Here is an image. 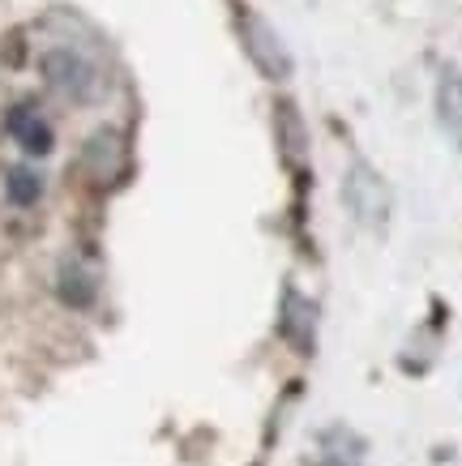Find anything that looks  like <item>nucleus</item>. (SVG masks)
Listing matches in <instances>:
<instances>
[{
	"mask_svg": "<svg viewBox=\"0 0 462 466\" xmlns=\"http://www.w3.org/2000/svg\"><path fill=\"white\" fill-rule=\"evenodd\" d=\"M343 201L364 227H385V218H390V184L368 163H351L347 180H343Z\"/></svg>",
	"mask_w": 462,
	"mask_h": 466,
	"instance_id": "3",
	"label": "nucleus"
},
{
	"mask_svg": "<svg viewBox=\"0 0 462 466\" xmlns=\"http://www.w3.org/2000/svg\"><path fill=\"white\" fill-rule=\"evenodd\" d=\"M77 167L95 188H112L120 184L128 167V146L116 128H95L90 137L82 142V155H77Z\"/></svg>",
	"mask_w": 462,
	"mask_h": 466,
	"instance_id": "2",
	"label": "nucleus"
},
{
	"mask_svg": "<svg viewBox=\"0 0 462 466\" xmlns=\"http://www.w3.org/2000/svg\"><path fill=\"white\" fill-rule=\"evenodd\" d=\"M5 198L14 201V206H35V201L43 198V176L30 167H9L5 171Z\"/></svg>",
	"mask_w": 462,
	"mask_h": 466,
	"instance_id": "10",
	"label": "nucleus"
},
{
	"mask_svg": "<svg viewBox=\"0 0 462 466\" xmlns=\"http://www.w3.org/2000/svg\"><path fill=\"white\" fill-rule=\"evenodd\" d=\"M240 35H244V47H249L252 65L266 73V77H287L292 73V52H287V43L274 35V26H270L266 17L257 14H244L240 17Z\"/></svg>",
	"mask_w": 462,
	"mask_h": 466,
	"instance_id": "4",
	"label": "nucleus"
},
{
	"mask_svg": "<svg viewBox=\"0 0 462 466\" xmlns=\"http://www.w3.org/2000/svg\"><path fill=\"white\" fill-rule=\"evenodd\" d=\"M274 128H279V146H282V158L292 167H304L308 163V137H304V120L295 112L292 103L282 99L279 112H274Z\"/></svg>",
	"mask_w": 462,
	"mask_h": 466,
	"instance_id": "7",
	"label": "nucleus"
},
{
	"mask_svg": "<svg viewBox=\"0 0 462 466\" xmlns=\"http://www.w3.org/2000/svg\"><path fill=\"white\" fill-rule=\"evenodd\" d=\"M282 334H287L292 347L313 351V339H317V304L304 299L300 291H287V299H282Z\"/></svg>",
	"mask_w": 462,
	"mask_h": 466,
	"instance_id": "6",
	"label": "nucleus"
},
{
	"mask_svg": "<svg viewBox=\"0 0 462 466\" xmlns=\"http://www.w3.org/2000/svg\"><path fill=\"white\" fill-rule=\"evenodd\" d=\"M5 128L26 155H47L52 150V125L43 120V112L35 103H14L5 116Z\"/></svg>",
	"mask_w": 462,
	"mask_h": 466,
	"instance_id": "5",
	"label": "nucleus"
},
{
	"mask_svg": "<svg viewBox=\"0 0 462 466\" xmlns=\"http://www.w3.org/2000/svg\"><path fill=\"white\" fill-rule=\"evenodd\" d=\"M39 69H43V82L69 103H90V99H98V90H103V73H98L82 52H73V47L43 52Z\"/></svg>",
	"mask_w": 462,
	"mask_h": 466,
	"instance_id": "1",
	"label": "nucleus"
},
{
	"mask_svg": "<svg viewBox=\"0 0 462 466\" xmlns=\"http://www.w3.org/2000/svg\"><path fill=\"white\" fill-rule=\"evenodd\" d=\"M56 291L65 304L86 309V304H95V274H90L82 261H65V266H60V279H56Z\"/></svg>",
	"mask_w": 462,
	"mask_h": 466,
	"instance_id": "9",
	"label": "nucleus"
},
{
	"mask_svg": "<svg viewBox=\"0 0 462 466\" xmlns=\"http://www.w3.org/2000/svg\"><path fill=\"white\" fill-rule=\"evenodd\" d=\"M436 116H441L446 133L462 150V73L458 69L441 73V86H436Z\"/></svg>",
	"mask_w": 462,
	"mask_h": 466,
	"instance_id": "8",
	"label": "nucleus"
}]
</instances>
